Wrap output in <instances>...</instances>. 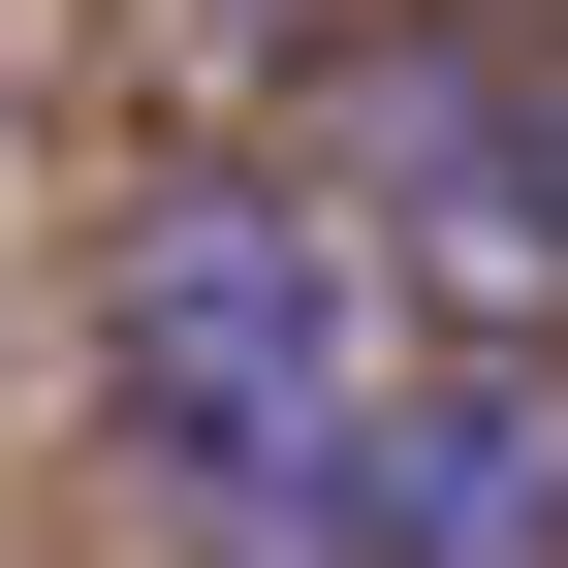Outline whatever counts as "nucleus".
<instances>
[{
  "instance_id": "obj_2",
  "label": "nucleus",
  "mask_w": 568,
  "mask_h": 568,
  "mask_svg": "<svg viewBox=\"0 0 568 568\" xmlns=\"http://www.w3.org/2000/svg\"><path fill=\"white\" fill-rule=\"evenodd\" d=\"M347 568H568V379L537 347H443V379L379 410V537Z\"/></svg>"
},
{
  "instance_id": "obj_1",
  "label": "nucleus",
  "mask_w": 568,
  "mask_h": 568,
  "mask_svg": "<svg viewBox=\"0 0 568 568\" xmlns=\"http://www.w3.org/2000/svg\"><path fill=\"white\" fill-rule=\"evenodd\" d=\"M126 443L190 474L222 568H347L379 537V253L316 190H159L126 222Z\"/></svg>"
},
{
  "instance_id": "obj_3",
  "label": "nucleus",
  "mask_w": 568,
  "mask_h": 568,
  "mask_svg": "<svg viewBox=\"0 0 568 568\" xmlns=\"http://www.w3.org/2000/svg\"><path fill=\"white\" fill-rule=\"evenodd\" d=\"M506 159H537V253H568V63H537V126H506Z\"/></svg>"
}]
</instances>
